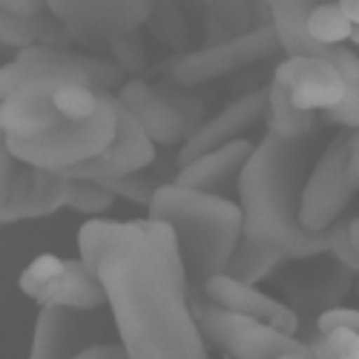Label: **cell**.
<instances>
[{
  "label": "cell",
  "mask_w": 359,
  "mask_h": 359,
  "mask_svg": "<svg viewBox=\"0 0 359 359\" xmlns=\"http://www.w3.org/2000/svg\"><path fill=\"white\" fill-rule=\"evenodd\" d=\"M149 219L167 222L182 248L187 276L196 285H204L219 273H227L230 259L245 238V213L242 204L207 190H193L182 184H161L147 207Z\"/></svg>",
  "instance_id": "obj_4"
},
{
  "label": "cell",
  "mask_w": 359,
  "mask_h": 359,
  "mask_svg": "<svg viewBox=\"0 0 359 359\" xmlns=\"http://www.w3.org/2000/svg\"><path fill=\"white\" fill-rule=\"evenodd\" d=\"M276 52H282V43H279L273 23H262V26L248 29V32H238V35L216 43V46L182 55L172 67V78L182 86H198V83H207L213 78H224L233 69H242L248 64L273 57Z\"/></svg>",
  "instance_id": "obj_8"
},
{
  "label": "cell",
  "mask_w": 359,
  "mask_h": 359,
  "mask_svg": "<svg viewBox=\"0 0 359 359\" xmlns=\"http://www.w3.org/2000/svg\"><path fill=\"white\" fill-rule=\"evenodd\" d=\"M109 49L115 55V64L121 67L124 72H138V69L147 67V55H144V46L138 43V32L112 41Z\"/></svg>",
  "instance_id": "obj_27"
},
{
  "label": "cell",
  "mask_w": 359,
  "mask_h": 359,
  "mask_svg": "<svg viewBox=\"0 0 359 359\" xmlns=\"http://www.w3.org/2000/svg\"><path fill=\"white\" fill-rule=\"evenodd\" d=\"M305 167V138H285L267 130L236 184L245 238L276 248L287 259H313L331 250V230L313 233L302 224Z\"/></svg>",
  "instance_id": "obj_3"
},
{
  "label": "cell",
  "mask_w": 359,
  "mask_h": 359,
  "mask_svg": "<svg viewBox=\"0 0 359 359\" xmlns=\"http://www.w3.org/2000/svg\"><path fill=\"white\" fill-rule=\"evenodd\" d=\"M348 233H351V242H353V248L359 250V219H351V222H348Z\"/></svg>",
  "instance_id": "obj_36"
},
{
  "label": "cell",
  "mask_w": 359,
  "mask_h": 359,
  "mask_svg": "<svg viewBox=\"0 0 359 359\" xmlns=\"http://www.w3.org/2000/svg\"><path fill=\"white\" fill-rule=\"evenodd\" d=\"M204 6L236 35L262 26V15L267 12L264 0H204Z\"/></svg>",
  "instance_id": "obj_23"
},
{
  "label": "cell",
  "mask_w": 359,
  "mask_h": 359,
  "mask_svg": "<svg viewBox=\"0 0 359 359\" xmlns=\"http://www.w3.org/2000/svg\"><path fill=\"white\" fill-rule=\"evenodd\" d=\"M115 95L138 118V124L149 133V138L164 147H172L178 141L184 144L187 135L196 130L193 121L201 112L196 101L161 93V89L149 86L144 81H127Z\"/></svg>",
  "instance_id": "obj_10"
},
{
  "label": "cell",
  "mask_w": 359,
  "mask_h": 359,
  "mask_svg": "<svg viewBox=\"0 0 359 359\" xmlns=\"http://www.w3.org/2000/svg\"><path fill=\"white\" fill-rule=\"evenodd\" d=\"M287 256L279 253L276 248H267L262 242H253V238H242L230 259V267H227V273L233 279H242L248 285H256L262 279H267L279 264H285Z\"/></svg>",
  "instance_id": "obj_20"
},
{
  "label": "cell",
  "mask_w": 359,
  "mask_h": 359,
  "mask_svg": "<svg viewBox=\"0 0 359 359\" xmlns=\"http://www.w3.org/2000/svg\"><path fill=\"white\" fill-rule=\"evenodd\" d=\"M279 359H316V353H313L311 345H305V348H299V351H287V353H282Z\"/></svg>",
  "instance_id": "obj_34"
},
{
  "label": "cell",
  "mask_w": 359,
  "mask_h": 359,
  "mask_svg": "<svg viewBox=\"0 0 359 359\" xmlns=\"http://www.w3.org/2000/svg\"><path fill=\"white\" fill-rule=\"evenodd\" d=\"M124 69L61 46H29L0 69L4 147L32 167L64 172L101 156L118 135Z\"/></svg>",
  "instance_id": "obj_1"
},
{
  "label": "cell",
  "mask_w": 359,
  "mask_h": 359,
  "mask_svg": "<svg viewBox=\"0 0 359 359\" xmlns=\"http://www.w3.org/2000/svg\"><path fill=\"white\" fill-rule=\"evenodd\" d=\"M81 259L101 276L127 359H210L190 308V276L178 236L158 219H89Z\"/></svg>",
  "instance_id": "obj_2"
},
{
  "label": "cell",
  "mask_w": 359,
  "mask_h": 359,
  "mask_svg": "<svg viewBox=\"0 0 359 359\" xmlns=\"http://www.w3.org/2000/svg\"><path fill=\"white\" fill-rule=\"evenodd\" d=\"M115 193L104 182H93V178H69V196L67 207L86 216H101L115 204Z\"/></svg>",
  "instance_id": "obj_24"
},
{
  "label": "cell",
  "mask_w": 359,
  "mask_h": 359,
  "mask_svg": "<svg viewBox=\"0 0 359 359\" xmlns=\"http://www.w3.org/2000/svg\"><path fill=\"white\" fill-rule=\"evenodd\" d=\"M264 121H267V130L279 133L285 138H308L313 124H316V118H313V112L296 109L290 104V98L285 95V89L276 81H271L267 83V115H264Z\"/></svg>",
  "instance_id": "obj_21"
},
{
  "label": "cell",
  "mask_w": 359,
  "mask_h": 359,
  "mask_svg": "<svg viewBox=\"0 0 359 359\" xmlns=\"http://www.w3.org/2000/svg\"><path fill=\"white\" fill-rule=\"evenodd\" d=\"M264 115H267V86L245 93L242 98L230 101L219 115L198 124L187 135V141L182 144V153H178V164H187V161L198 158L201 153H210V149H216L222 144L236 141L242 133L256 127Z\"/></svg>",
  "instance_id": "obj_13"
},
{
  "label": "cell",
  "mask_w": 359,
  "mask_h": 359,
  "mask_svg": "<svg viewBox=\"0 0 359 359\" xmlns=\"http://www.w3.org/2000/svg\"><path fill=\"white\" fill-rule=\"evenodd\" d=\"M41 308H69V311H95L101 305H109L107 299V287L101 282V276L89 267L83 259H67L64 262V271L57 273L49 287L41 293L38 299Z\"/></svg>",
  "instance_id": "obj_16"
},
{
  "label": "cell",
  "mask_w": 359,
  "mask_h": 359,
  "mask_svg": "<svg viewBox=\"0 0 359 359\" xmlns=\"http://www.w3.org/2000/svg\"><path fill=\"white\" fill-rule=\"evenodd\" d=\"M198 322L207 342L219 345L233 359H279L287 351L305 348V342H299L293 334H285L282 327L248 313L224 311L207 299L198 311Z\"/></svg>",
  "instance_id": "obj_7"
},
{
  "label": "cell",
  "mask_w": 359,
  "mask_h": 359,
  "mask_svg": "<svg viewBox=\"0 0 359 359\" xmlns=\"http://www.w3.org/2000/svg\"><path fill=\"white\" fill-rule=\"evenodd\" d=\"M201 296L207 302H213L224 311H233V313H248V316H256V319H264L276 327H282L285 334H296L299 327V316L276 302L273 296L262 293L256 285H248L242 279H233L230 273H219L213 279H207L201 285Z\"/></svg>",
  "instance_id": "obj_14"
},
{
  "label": "cell",
  "mask_w": 359,
  "mask_h": 359,
  "mask_svg": "<svg viewBox=\"0 0 359 359\" xmlns=\"http://www.w3.org/2000/svg\"><path fill=\"white\" fill-rule=\"evenodd\" d=\"M75 313L78 311L55 308V305L41 308L29 359H72L78 353V337H81Z\"/></svg>",
  "instance_id": "obj_18"
},
{
  "label": "cell",
  "mask_w": 359,
  "mask_h": 359,
  "mask_svg": "<svg viewBox=\"0 0 359 359\" xmlns=\"http://www.w3.org/2000/svg\"><path fill=\"white\" fill-rule=\"evenodd\" d=\"M339 4H342V9L348 12V18L359 26V0H339Z\"/></svg>",
  "instance_id": "obj_35"
},
{
  "label": "cell",
  "mask_w": 359,
  "mask_h": 359,
  "mask_svg": "<svg viewBox=\"0 0 359 359\" xmlns=\"http://www.w3.org/2000/svg\"><path fill=\"white\" fill-rule=\"evenodd\" d=\"M67 196L69 178L64 172L23 164L4 147V201H0L4 224L52 216L67 207Z\"/></svg>",
  "instance_id": "obj_9"
},
{
  "label": "cell",
  "mask_w": 359,
  "mask_h": 359,
  "mask_svg": "<svg viewBox=\"0 0 359 359\" xmlns=\"http://www.w3.org/2000/svg\"><path fill=\"white\" fill-rule=\"evenodd\" d=\"M351 43H356V46H359V26L353 29V38H351Z\"/></svg>",
  "instance_id": "obj_38"
},
{
  "label": "cell",
  "mask_w": 359,
  "mask_h": 359,
  "mask_svg": "<svg viewBox=\"0 0 359 359\" xmlns=\"http://www.w3.org/2000/svg\"><path fill=\"white\" fill-rule=\"evenodd\" d=\"M118 198H127V201H133V204H144V207H149L153 204V196L158 193V182L153 175H144V170L141 172H133V175H124V178H112V182H104Z\"/></svg>",
  "instance_id": "obj_26"
},
{
  "label": "cell",
  "mask_w": 359,
  "mask_h": 359,
  "mask_svg": "<svg viewBox=\"0 0 359 359\" xmlns=\"http://www.w3.org/2000/svg\"><path fill=\"white\" fill-rule=\"evenodd\" d=\"M0 9L15 18H35L46 12V0H0Z\"/></svg>",
  "instance_id": "obj_31"
},
{
  "label": "cell",
  "mask_w": 359,
  "mask_h": 359,
  "mask_svg": "<svg viewBox=\"0 0 359 359\" xmlns=\"http://www.w3.org/2000/svg\"><path fill=\"white\" fill-rule=\"evenodd\" d=\"M78 46H109L149 23L156 0H46Z\"/></svg>",
  "instance_id": "obj_5"
},
{
  "label": "cell",
  "mask_w": 359,
  "mask_h": 359,
  "mask_svg": "<svg viewBox=\"0 0 359 359\" xmlns=\"http://www.w3.org/2000/svg\"><path fill=\"white\" fill-rule=\"evenodd\" d=\"M256 144L248 138H236L230 144H222L210 153H201L198 158L187 161L178 167L175 184L182 187H193V190H207V193H219L224 187H230L233 182L238 184V175H242L245 164L250 161Z\"/></svg>",
  "instance_id": "obj_15"
},
{
  "label": "cell",
  "mask_w": 359,
  "mask_h": 359,
  "mask_svg": "<svg viewBox=\"0 0 359 359\" xmlns=\"http://www.w3.org/2000/svg\"><path fill=\"white\" fill-rule=\"evenodd\" d=\"M351 178L359 187V130H353V138H351Z\"/></svg>",
  "instance_id": "obj_33"
},
{
  "label": "cell",
  "mask_w": 359,
  "mask_h": 359,
  "mask_svg": "<svg viewBox=\"0 0 359 359\" xmlns=\"http://www.w3.org/2000/svg\"><path fill=\"white\" fill-rule=\"evenodd\" d=\"M342 359H359V334H356V339L351 342V348L345 351V356Z\"/></svg>",
  "instance_id": "obj_37"
},
{
  "label": "cell",
  "mask_w": 359,
  "mask_h": 359,
  "mask_svg": "<svg viewBox=\"0 0 359 359\" xmlns=\"http://www.w3.org/2000/svg\"><path fill=\"white\" fill-rule=\"evenodd\" d=\"M271 81H276L302 112H327L348 93L342 69L325 55H287Z\"/></svg>",
  "instance_id": "obj_11"
},
{
  "label": "cell",
  "mask_w": 359,
  "mask_h": 359,
  "mask_svg": "<svg viewBox=\"0 0 359 359\" xmlns=\"http://www.w3.org/2000/svg\"><path fill=\"white\" fill-rule=\"evenodd\" d=\"M0 41L9 49H29V46H67L75 43L67 26L57 20L49 9L35 18H15V15H0Z\"/></svg>",
  "instance_id": "obj_19"
},
{
  "label": "cell",
  "mask_w": 359,
  "mask_h": 359,
  "mask_svg": "<svg viewBox=\"0 0 359 359\" xmlns=\"http://www.w3.org/2000/svg\"><path fill=\"white\" fill-rule=\"evenodd\" d=\"M72 359H127V353L118 345H89V348H81Z\"/></svg>",
  "instance_id": "obj_32"
},
{
  "label": "cell",
  "mask_w": 359,
  "mask_h": 359,
  "mask_svg": "<svg viewBox=\"0 0 359 359\" xmlns=\"http://www.w3.org/2000/svg\"><path fill=\"white\" fill-rule=\"evenodd\" d=\"M334 327H351L359 334V308H331L319 316V334H327Z\"/></svg>",
  "instance_id": "obj_30"
},
{
  "label": "cell",
  "mask_w": 359,
  "mask_h": 359,
  "mask_svg": "<svg viewBox=\"0 0 359 359\" xmlns=\"http://www.w3.org/2000/svg\"><path fill=\"white\" fill-rule=\"evenodd\" d=\"M325 118H327V124H337L342 130H359V83L348 86L345 98L334 109H327Z\"/></svg>",
  "instance_id": "obj_28"
},
{
  "label": "cell",
  "mask_w": 359,
  "mask_h": 359,
  "mask_svg": "<svg viewBox=\"0 0 359 359\" xmlns=\"http://www.w3.org/2000/svg\"><path fill=\"white\" fill-rule=\"evenodd\" d=\"M64 262H67V259L55 256V253H41V256H35V259L20 271L18 287H20L29 299H35V302H38L41 293L49 287V282L64 271Z\"/></svg>",
  "instance_id": "obj_25"
},
{
  "label": "cell",
  "mask_w": 359,
  "mask_h": 359,
  "mask_svg": "<svg viewBox=\"0 0 359 359\" xmlns=\"http://www.w3.org/2000/svg\"><path fill=\"white\" fill-rule=\"evenodd\" d=\"M118 98V95H115ZM156 161V141L138 124V118L118 101V135L101 156L89 158L78 167L64 170L67 178H93V182H112L133 172L147 170Z\"/></svg>",
  "instance_id": "obj_12"
},
{
  "label": "cell",
  "mask_w": 359,
  "mask_h": 359,
  "mask_svg": "<svg viewBox=\"0 0 359 359\" xmlns=\"http://www.w3.org/2000/svg\"><path fill=\"white\" fill-rule=\"evenodd\" d=\"M351 138L353 130H342L319 156L302 193V224L313 233L331 230L351 198L359 193L351 178Z\"/></svg>",
  "instance_id": "obj_6"
},
{
  "label": "cell",
  "mask_w": 359,
  "mask_h": 359,
  "mask_svg": "<svg viewBox=\"0 0 359 359\" xmlns=\"http://www.w3.org/2000/svg\"><path fill=\"white\" fill-rule=\"evenodd\" d=\"M267 18H271L282 52L285 55H325L331 57L334 46H322L308 35V18L319 4L327 0H264Z\"/></svg>",
  "instance_id": "obj_17"
},
{
  "label": "cell",
  "mask_w": 359,
  "mask_h": 359,
  "mask_svg": "<svg viewBox=\"0 0 359 359\" xmlns=\"http://www.w3.org/2000/svg\"><path fill=\"white\" fill-rule=\"evenodd\" d=\"M331 253H337L339 262L359 267V250L351 242V233H348V222H337L331 227Z\"/></svg>",
  "instance_id": "obj_29"
},
{
  "label": "cell",
  "mask_w": 359,
  "mask_h": 359,
  "mask_svg": "<svg viewBox=\"0 0 359 359\" xmlns=\"http://www.w3.org/2000/svg\"><path fill=\"white\" fill-rule=\"evenodd\" d=\"M356 23L348 18V12L342 9L339 0H327V4H319L311 18H308V35L322 43V46H342L351 43Z\"/></svg>",
  "instance_id": "obj_22"
}]
</instances>
